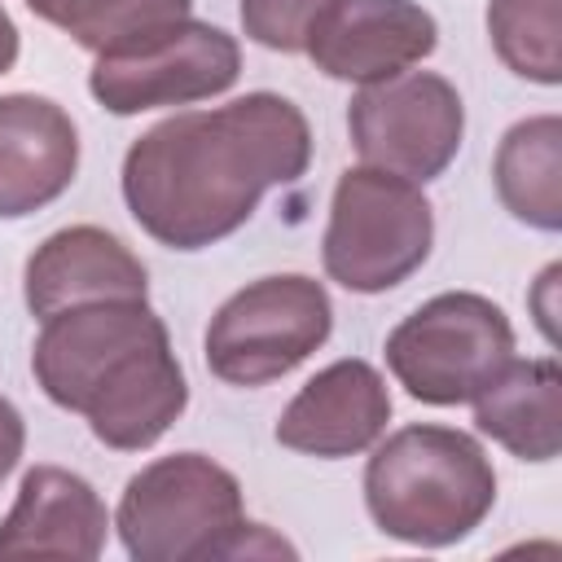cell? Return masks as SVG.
<instances>
[{"label": "cell", "mask_w": 562, "mask_h": 562, "mask_svg": "<svg viewBox=\"0 0 562 562\" xmlns=\"http://www.w3.org/2000/svg\"><path fill=\"white\" fill-rule=\"evenodd\" d=\"M312 162L307 114L281 92H246L215 110H184L123 154V202L167 250H206L233 237L277 184Z\"/></svg>", "instance_id": "6da1fadb"}, {"label": "cell", "mask_w": 562, "mask_h": 562, "mask_svg": "<svg viewBox=\"0 0 562 562\" xmlns=\"http://www.w3.org/2000/svg\"><path fill=\"white\" fill-rule=\"evenodd\" d=\"M31 373L57 408L79 413L92 439L114 452L154 448L189 408L184 369L149 299H105L44 316Z\"/></svg>", "instance_id": "7a4b0ae2"}, {"label": "cell", "mask_w": 562, "mask_h": 562, "mask_svg": "<svg viewBox=\"0 0 562 562\" xmlns=\"http://www.w3.org/2000/svg\"><path fill=\"white\" fill-rule=\"evenodd\" d=\"M496 505V470L470 430L413 422L373 443L364 509L400 544L448 549L483 527Z\"/></svg>", "instance_id": "3957f363"}, {"label": "cell", "mask_w": 562, "mask_h": 562, "mask_svg": "<svg viewBox=\"0 0 562 562\" xmlns=\"http://www.w3.org/2000/svg\"><path fill=\"white\" fill-rule=\"evenodd\" d=\"M114 531L136 562H202L290 553L263 522H246L241 483L206 452H171L140 465L114 509Z\"/></svg>", "instance_id": "277c9868"}, {"label": "cell", "mask_w": 562, "mask_h": 562, "mask_svg": "<svg viewBox=\"0 0 562 562\" xmlns=\"http://www.w3.org/2000/svg\"><path fill=\"white\" fill-rule=\"evenodd\" d=\"M435 246V206L422 184L382 167H347L329 198L321 237L325 277L351 294L404 285Z\"/></svg>", "instance_id": "5b68a950"}, {"label": "cell", "mask_w": 562, "mask_h": 562, "mask_svg": "<svg viewBox=\"0 0 562 562\" xmlns=\"http://www.w3.org/2000/svg\"><path fill=\"white\" fill-rule=\"evenodd\" d=\"M334 329L329 290L307 272H277L228 294L206 334V369L228 386H263L294 373Z\"/></svg>", "instance_id": "8992f818"}, {"label": "cell", "mask_w": 562, "mask_h": 562, "mask_svg": "<svg viewBox=\"0 0 562 562\" xmlns=\"http://www.w3.org/2000/svg\"><path fill=\"white\" fill-rule=\"evenodd\" d=\"M391 378L422 404H470L514 356V325L501 303L474 290H443L386 334Z\"/></svg>", "instance_id": "52a82bcc"}, {"label": "cell", "mask_w": 562, "mask_h": 562, "mask_svg": "<svg viewBox=\"0 0 562 562\" xmlns=\"http://www.w3.org/2000/svg\"><path fill=\"white\" fill-rule=\"evenodd\" d=\"M241 75V44L202 18H180L136 44L97 53L88 92L101 110L127 119L162 105H193L228 92Z\"/></svg>", "instance_id": "ba28073f"}, {"label": "cell", "mask_w": 562, "mask_h": 562, "mask_svg": "<svg viewBox=\"0 0 562 562\" xmlns=\"http://www.w3.org/2000/svg\"><path fill=\"white\" fill-rule=\"evenodd\" d=\"M347 136L364 167H382L413 184L439 180L465 136V101L435 70H400L356 88Z\"/></svg>", "instance_id": "9c48e42d"}, {"label": "cell", "mask_w": 562, "mask_h": 562, "mask_svg": "<svg viewBox=\"0 0 562 562\" xmlns=\"http://www.w3.org/2000/svg\"><path fill=\"white\" fill-rule=\"evenodd\" d=\"M391 422V386L386 378L360 360H334L316 378L299 386V395L281 408L272 435L281 448L321 457V461H342L369 452Z\"/></svg>", "instance_id": "30bf717a"}, {"label": "cell", "mask_w": 562, "mask_h": 562, "mask_svg": "<svg viewBox=\"0 0 562 562\" xmlns=\"http://www.w3.org/2000/svg\"><path fill=\"white\" fill-rule=\"evenodd\" d=\"M435 44L439 22L417 0H338L321 18L307 57L321 75L364 88L413 70L435 53Z\"/></svg>", "instance_id": "8fae6325"}, {"label": "cell", "mask_w": 562, "mask_h": 562, "mask_svg": "<svg viewBox=\"0 0 562 562\" xmlns=\"http://www.w3.org/2000/svg\"><path fill=\"white\" fill-rule=\"evenodd\" d=\"M22 299L40 321L79 303L149 299V268L119 233L101 224H70L31 250L22 268Z\"/></svg>", "instance_id": "7c38bea8"}, {"label": "cell", "mask_w": 562, "mask_h": 562, "mask_svg": "<svg viewBox=\"0 0 562 562\" xmlns=\"http://www.w3.org/2000/svg\"><path fill=\"white\" fill-rule=\"evenodd\" d=\"M79 171V127L53 97H0V220H26L57 202Z\"/></svg>", "instance_id": "4fadbf2b"}, {"label": "cell", "mask_w": 562, "mask_h": 562, "mask_svg": "<svg viewBox=\"0 0 562 562\" xmlns=\"http://www.w3.org/2000/svg\"><path fill=\"white\" fill-rule=\"evenodd\" d=\"M110 509L101 492L66 465H31L0 522V558H101Z\"/></svg>", "instance_id": "5bb4252c"}, {"label": "cell", "mask_w": 562, "mask_h": 562, "mask_svg": "<svg viewBox=\"0 0 562 562\" xmlns=\"http://www.w3.org/2000/svg\"><path fill=\"white\" fill-rule=\"evenodd\" d=\"M474 426L518 461H553L562 452V369L553 356H509L470 400Z\"/></svg>", "instance_id": "9a60e30c"}, {"label": "cell", "mask_w": 562, "mask_h": 562, "mask_svg": "<svg viewBox=\"0 0 562 562\" xmlns=\"http://www.w3.org/2000/svg\"><path fill=\"white\" fill-rule=\"evenodd\" d=\"M492 184L501 206L540 233L562 228V119L531 114L518 119L492 158Z\"/></svg>", "instance_id": "2e32d148"}, {"label": "cell", "mask_w": 562, "mask_h": 562, "mask_svg": "<svg viewBox=\"0 0 562 562\" xmlns=\"http://www.w3.org/2000/svg\"><path fill=\"white\" fill-rule=\"evenodd\" d=\"M40 22L61 26L79 48L114 53L136 44L180 18H189L193 0H22Z\"/></svg>", "instance_id": "e0dca14e"}, {"label": "cell", "mask_w": 562, "mask_h": 562, "mask_svg": "<svg viewBox=\"0 0 562 562\" xmlns=\"http://www.w3.org/2000/svg\"><path fill=\"white\" fill-rule=\"evenodd\" d=\"M487 40L527 83H562V0H487Z\"/></svg>", "instance_id": "ac0fdd59"}, {"label": "cell", "mask_w": 562, "mask_h": 562, "mask_svg": "<svg viewBox=\"0 0 562 562\" xmlns=\"http://www.w3.org/2000/svg\"><path fill=\"white\" fill-rule=\"evenodd\" d=\"M338 0H241V31L246 40H255L259 48L272 53H307L321 18L334 9Z\"/></svg>", "instance_id": "d6986e66"}, {"label": "cell", "mask_w": 562, "mask_h": 562, "mask_svg": "<svg viewBox=\"0 0 562 562\" xmlns=\"http://www.w3.org/2000/svg\"><path fill=\"white\" fill-rule=\"evenodd\" d=\"M22 448H26V422H22L18 404L0 395V483H4V479L18 470Z\"/></svg>", "instance_id": "ffe728a7"}, {"label": "cell", "mask_w": 562, "mask_h": 562, "mask_svg": "<svg viewBox=\"0 0 562 562\" xmlns=\"http://www.w3.org/2000/svg\"><path fill=\"white\" fill-rule=\"evenodd\" d=\"M558 277H562V263H549V268L540 272V281H536V290H531V312H536V325H540V334H544L549 347L558 342V325H553V316H558V307H553Z\"/></svg>", "instance_id": "44dd1931"}, {"label": "cell", "mask_w": 562, "mask_h": 562, "mask_svg": "<svg viewBox=\"0 0 562 562\" xmlns=\"http://www.w3.org/2000/svg\"><path fill=\"white\" fill-rule=\"evenodd\" d=\"M18 53H22V35H18V22L9 18V9L0 4V75H9L18 66Z\"/></svg>", "instance_id": "7402d4cb"}]
</instances>
